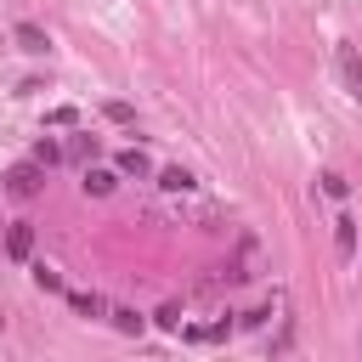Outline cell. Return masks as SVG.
I'll return each instance as SVG.
<instances>
[{
	"instance_id": "obj_3",
	"label": "cell",
	"mask_w": 362,
	"mask_h": 362,
	"mask_svg": "<svg viewBox=\"0 0 362 362\" xmlns=\"http://www.w3.org/2000/svg\"><path fill=\"white\" fill-rule=\"evenodd\" d=\"M334 62H339V79H345V90L362 102V62H356V51H351V45H339V51H334Z\"/></svg>"
},
{
	"instance_id": "obj_19",
	"label": "cell",
	"mask_w": 362,
	"mask_h": 362,
	"mask_svg": "<svg viewBox=\"0 0 362 362\" xmlns=\"http://www.w3.org/2000/svg\"><path fill=\"white\" fill-rule=\"evenodd\" d=\"M288 339H294V322L283 317V328H277V339H272V351H288Z\"/></svg>"
},
{
	"instance_id": "obj_18",
	"label": "cell",
	"mask_w": 362,
	"mask_h": 362,
	"mask_svg": "<svg viewBox=\"0 0 362 362\" xmlns=\"http://www.w3.org/2000/svg\"><path fill=\"white\" fill-rule=\"evenodd\" d=\"M74 153L79 158H96V136H74Z\"/></svg>"
},
{
	"instance_id": "obj_1",
	"label": "cell",
	"mask_w": 362,
	"mask_h": 362,
	"mask_svg": "<svg viewBox=\"0 0 362 362\" xmlns=\"http://www.w3.org/2000/svg\"><path fill=\"white\" fill-rule=\"evenodd\" d=\"M255 260H260V238L255 232H238V249L226 260V283H249L255 277Z\"/></svg>"
},
{
	"instance_id": "obj_12",
	"label": "cell",
	"mask_w": 362,
	"mask_h": 362,
	"mask_svg": "<svg viewBox=\"0 0 362 362\" xmlns=\"http://www.w3.org/2000/svg\"><path fill=\"white\" fill-rule=\"evenodd\" d=\"M34 164H40V170H51V164H62V147H57L51 136H45V141H34Z\"/></svg>"
},
{
	"instance_id": "obj_8",
	"label": "cell",
	"mask_w": 362,
	"mask_h": 362,
	"mask_svg": "<svg viewBox=\"0 0 362 362\" xmlns=\"http://www.w3.org/2000/svg\"><path fill=\"white\" fill-rule=\"evenodd\" d=\"M79 187H85L90 198H107V192L119 187V175H113V170H85V181H79Z\"/></svg>"
},
{
	"instance_id": "obj_9",
	"label": "cell",
	"mask_w": 362,
	"mask_h": 362,
	"mask_svg": "<svg viewBox=\"0 0 362 362\" xmlns=\"http://www.w3.org/2000/svg\"><path fill=\"white\" fill-rule=\"evenodd\" d=\"M119 170H124V175H153V158H147L141 147H124V153H119Z\"/></svg>"
},
{
	"instance_id": "obj_16",
	"label": "cell",
	"mask_w": 362,
	"mask_h": 362,
	"mask_svg": "<svg viewBox=\"0 0 362 362\" xmlns=\"http://www.w3.org/2000/svg\"><path fill=\"white\" fill-rule=\"evenodd\" d=\"M158 328H170V334H181V305H164V311H158Z\"/></svg>"
},
{
	"instance_id": "obj_5",
	"label": "cell",
	"mask_w": 362,
	"mask_h": 362,
	"mask_svg": "<svg viewBox=\"0 0 362 362\" xmlns=\"http://www.w3.org/2000/svg\"><path fill=\"white\" fill-rule=\"evenodd\" d=\"M40 181H45V175H40V164H17V170L6 175V187H11L17 198H28V192H40Z\"/></svg>"
},
{
	"instance_id": "obj_6",
	"label": "cell",
	"mask_w": 362,
	"mask_h": 362,
	"mask_svg": "<svg viewBox=\"0 0 362 362\" xmlns=\"http://www.w3.org/2000/svg\"><path fill=\"white\" fill-rule=\"evenodd\" d=\"M334 249H339V260L356 255V215H339L334 221Z\"/></svg>"
},
{
	"instance_id": "obj_10",
	"label": "cell",
	"mask_w": 362,
	"mask_h": 362,
	"mask_svg": "<svg viewBox=\"0 0 362 362\" xmlns=\"http://www.w3.org/2000/svg\"><path fill=\"white\" fill-rule=\"evenodd\" d=\"M68 305H74L79 317H107V300H102V294H79V288H74V294H68Z\"/></svg>"
},
{
	"instance_id": "obj_2",
	"label": "cell",
	"mask_w": 362,
	"mask_h": 362,
	"mask_svg": "<svg viewBox=\"0 0 362 362\" xmlns=\"http://www.w3.org/2000/svg\"><path fill=\"white\" fill-rule=\"evenodd\" d=\"M11 40H17V51H28V57H45V51H51V34H45L40 23H17Z\"/></svg>"
},
{
	"instance_id": "obj_4",
	"label": "cell",
	"mask_w": 362,
	"mask_h": 362,
	"mask_svg": "<svg viewBox=\"0 0 362 362\" xmlns=\"http://www.w3.org/2000/svg\"><path fill=\"white\" fill-rule=\"evenodd\" d=\"M6 255H11V260H28V255H34V226H28V221L6 226Z\"/></svg>"
},
{
	"instance_id": "obj_17",
	"label": "cell",
	"mask_w": 362,
	"mask_h": 362,
	"mask_svg": "<svg viewBox=\"0 0 362 362\" xmlns=\"http://www.w3.org/2000/svg\"><path fill=\"white\" fill-rule=\"evenodd\" d=\"M272 322V305H255V311H243V328H266Z\"/></svg>"
},
{
	"instance_id": "obj_11",
	"label": "cell",
	"mask_w": 362,
	"mask_h": 362,
	"mask_svg": "<svg viewBox=\"0 0 362 362\" xmlns=\"http://www.w3.org/2000/svg\"><path fill=\"white\" fill-rule=\"evenodd\" d=\"M107 322H113L119 334H141V317H136V311H124V305H107Z\"/></svg>"
},
{
	"instance_id": "obj_13",
	"label": "cell",
	"mask_w": 362,
	"mask_h": 362,
	"mask_svg": "<svg viewBox=\"0 0 362 362\" xmlns=\"http://www.w3.org/2000/svg\"><path fill=\"white\" fill-rule=\"evenodd\" d=\"M102 113H107L113 124H136V107H130V102H119V96H113V102H102Z\"/></svg>"
},
{
	"instance_id": "obj_15",
	"label": "cell",
	"mask_w": 362,
	"mask_h": 362,
	"mask_svg": "<svg viewBox=\"0 0 362 362\" xmlns=\"http://www.w3.org/2000/svg\"><path fill=\"white\" fill-rule=\"evenodd\" d=\"M34 283H40V288H62V272L45 266V260H34Z\"/></svg>"
},
{
	"instance_id": "obj_7",
	"label": "cell",
	"mask_w": 362,
	"mask_h": 362,
	"mask_svg": "<svg viewBox=\"0 0 362 362\" xmlns=\"http://www.w3.org/2000/svg\"><path fill=\"white\" fill-rule=\"evenodd\" d=\"M158 187H164V192H192V187H198V175H192V170H181V164H170V170H158Z\"/></svg>"
},
{
	"instance_id": "obj_14",
	"label": "cell",
	"mask_w": 362,
	"mask_h": 362,
	"mask_svg": "<svg viewBox=\"0 0 362 362\" xmlns=\"http://www.w3.org/2000/svg\"><path fill=\"white\" fill-rule=\"evenodd\" d=\"M317 181H322V192H328V198H345V192H351V181H345L339 170H322Z\"/></svg>"
}]
</instances>
